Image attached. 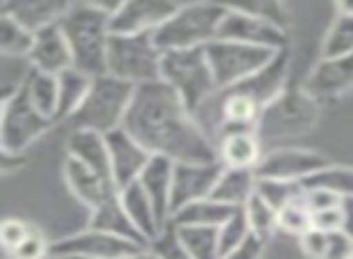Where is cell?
I'll return each mask as SVG.
<instances>
[{"label":"cell","instance_id":"1","mask_svg":"<svg viewBox=\"0 0 353 259\" xmlns=\"http://www.w3.org/2000/svg\"><path fill=\"white\" fill-rule=\"evenodd\" d=\"M123 128L150 155L172 162H221L213 138L162 80L136 88Z\"/></svg>","mask_w":353,"mask_h":259},{"label":"cell","instance_id":"2","mask_svg":"<svg viewBox=\"0 0 353 259\" xmlns=\"http://www.w3.org/2000/svg\"><path fill=\"white\" fill-rule=\"evenodd\" d=\"M119 3H70L59 22L73 54V68L99 78L107 73V51L112 39V15Z\"/></svg>","mask_w":353,"mask_h":259},{"label":"cell","instance_id":"3","mask_svg":"<svg viewBox=\"0 0 353 259\" xmlns=\"http://www.w3.org/2000/svg\"><path fill=\"white\" fill-rule=\"evenodd\" d=\"M162 83L174 90L194 117L218 95L206 49L167 51L162 56Z\"/></svg>","mask_w":353,"mask_h":259},{"label":"cell","instance_id":"4","mask_svg":"<svg viewBox=\"0 0 353 259\" xmlns=\"http://www.w3.org/2000/svg\"><path fill=\"white\" fill-rule=\"evenodd\" d=\"M228 6L216 3H189L179 6V10L155 32V44L162 54L184 49H203L221 35L223 17Z\"/></svg>","mask_w":353,"mask_h":259},{"label":"cell","instance_id":"5","mask_svg":"<svg viewBox=\"0 0 353 259\" xmlns=\"http://www.w3.org/2000/svg\"><path fill=\"white\" fill-rule=\"evenodd\" d=\"M322 117V104L303 88L288 85L269 107L261 112L256 133L261 141H281L312 131Z\"/></svg>","mask_w":353,"mask_h":259},{"label":"cell","instance_id":"6","mask_svg":"<svg viewBox=\"0 0 353 259\" xmlns=\"http://www.w3.org/2000/svg\"><path fill=\"white\" fill-rule=\"evenodd\" d=\"M136 95V85L123 83L114 75L104 73L92 80L85 102L68 119L73 128H90L97 133H109L114 128L123 126V119Z\"/></svg>","mask_w":353,"mask_h":259},{"label":"cell","instance_id":"7","mask_svg":"<svg viewBox=\"0 0 353 259\" xmlns=\"http://www.w3.org/2000/svg\"><path fill=\"white\" fill-rule=\"evenodd\" d=\"M162 51L152 35H112L107 73L136 88L162 80Z\"/></svg>","mask_w":353,"mask_h":259},{"label":"cell","instance_id":"8","mask_svg":"<svg viewBox=\"0 0 353 259\" xmlns=\"http://www.w3.org/2000/svg\"><path fill=\"white\" fill-rule=\"evenodd\" d=\"M51 128H54V122L46 119L32 104L25 85L15 97L3 102V112H0V153L25 155L27 148L34 146Z\"/></svg>","mask_w":353,"mask_h":259},{"label":"cell","instance_id":"9","mask_svg":"<svg viewBox=\"0 0 353 259\" xmlns=\"http://www.w3.org/2000/svg\"><path fill=\"white\" fill-rule=\"evenodd\" d=\"M203 49H206V59L211 64L218 93L242 83L250 75L259 73L264 66H269L276 59V51L261 49V46L240 44V41H225V39L211 41Z\"/></svg>","mask_w":353,"mask_h":259},{"label":"cell","instance_id":"10","mask_svg":"<svg viewBox=\"0 0 353 259\" xmlns=\"http://www.w3.org/2000/svg\"><path fill=\"white\" fill-rule=\"evenodd\" d=\"M148 249L133 240L119 238L102 230L85 228L80 233L65 235V238L51 242V257L61 259H133Z\"/></svg>","mask_w":353,"mask_h":259},{"label":"cell","instance_id":"11","mask_svg":"<svg viewBox=\"0 0 353 259\" xmlns=\"http://www.w3.org/2000/svg\"><path fill=\"white\" fill-rule=\"evenodd\" d=\"M218 39L261 46V49L276 51V54L288 49V32L276 27L271 20L261 17L259 12L247 6H228Z\"/></svg>","mask_w":353,"mask_h":259},{"label":"cell","instance_id":"12","mask_svg":"<svg viewBox=\"0 0 353 259\" xmlns=\"http://www.w3.org/2000/svg\"><path fill=\"white\" fill-rule=\"evenodd\" d=\"M332 165L324 153L305 151V148H274L264 153V160L256 167V180H285L305 182L319 170Z\"/></svg>","mask_w":353,"mask_h":259},{"label":"cell","instance_id":"13","mask_svg":"<svg viewBox=\"0 0 353 259\" xmlns=\"http://www.w3.org/2000/svg\"><path fill=\"white\" fill-rule=\"evenodd\" d=\"M223 170L225 167L221 162H174L170 213L174 215L184 206L208 199L213 194L216 182L221 180Z\"/></svg>","mask_w":353,"mask_h":259},{"label":"cell","instance_id":"14","mask_svg":"<svg viewBox=\"0 0 353 259\" xmlns=\"http://www.w3.org/2000/svg\"><path fill=\"white\" fill-rule=\"evenodd\" d=\"M176 3L170 0H128L119 3L112 15V35H155L174 12Z\"/></svg>","mask_w":353,"mask_h":259},{"label":"cell","instance_id":"15","mask_svg":"<svg viewBox=\"0 0 353 259\" xmlns=\"http://www.w3.org/2000/svg\"><path fill=\"white\" fill-rule=\"evenodd\" d=\"M303 88L319 104H334L353 90V54L339 59H319L305 78Z\"/></svg>","mask_w":353,"mask_h":259},{"label":"cell","instance_id":"16","mask_svg":"<svg viewBox=\"0 0 353 259\" xmlns=\"http://www.w3.org/2000/svg\"><path fill=\"white\" fill-rule=\"evenodd\" d=\"M104 138H107V148H109L112 177L119 189L138 182V177H141L143 170L148 167V162L152 160L150 153H148L123 126L104 133Z\"/></svg>","mask_w":353,"mask_h":259},{"label":"cell","instance_id":"17","mask_svg":"<svg viewBox=\"0 0 353 259\" xmlns=\"http://www.w3.org/2000/svg\"><path fill=\"white\" fill-rule=\"evenodd\" d=\"M63 180L68 184L70 194L78 201H83L90 211L102 206L107 199L119 194V186L112 177H102L94 170L85 167L83 162L73 160V157H65L63 162Z\"/></svg>","mask_w":353,"mask_h":259},{"label":"cell","instance_id":"18","mask_svg":"<svg viewBox=\"0 0 353 259\" xmlns=\"http://www.w3.org/2000/svg\"><path fill=\"white\" fill-rule=\"evenodd\" d=\"M30 64L34 70L41 73L59 75L63 70L73 68V54H70L68 39H65L61 25H51L46 30L34 35V46H32Z\"/></svg>","mask_w":353,"mask_h":259},{"label":"cell","instance_id":"19","mask_svg":"<svg viewBox=\"0 0 353 259\" xmlns=\"http://www.w3.org/2000/svg\"><path fill=\"white\" fill-rule=\"evenodd\" d=\"M68 10L70 3H59V0H10V3H0V15L12 17L17 25H22L32 35L51 25H59Z\"/></svg>","mask_w":353,"mask_h":259},{"label":"cell","instance_id":"20","mask_svg":"<svg viewBox=\"0 0 353 259\" xmlns=\"http://www.w3.org/2000/svg\"><path fill=\"white\" fill-rule=\"evenodd\" d=\"M261 143L264 141L256 131L223 133L216 141L218 160H221L223 167H232V170H256L259 162L264 160Z\"/></svg>","mask_w":353,"mask_h":259},{"label":"cell","instance_id":"21","mask_svg":"<svg viewBox=\"0 0 353 259\" xmlns=\"http://www.w3.org/2000/svg\"><path fill=\"white\" fill-rule=\"evenodd\" d=\"M172 172H174V162L167 157L152 155V160L148 162V167L143 170V175L138 177L143 191L148 194V199L155 206L157 220L162 228H167L172 220L170 213V201H172Z\"/></svg>","mask_w":353,"mask_h":259},{"label":"cell","instance_id":"22","mask_svg":"<svg viewBox=\"0 0 353 259\" xmlns=\"http://www.w3.org/2000/svg\"><path fill=\"white\" fill-rule=\"evenodd\" d=\"M65 153H68L65 157L83 162L97 175L112 177V162H109V148L104 133L90 131V128H73L68 133V141H65Z\"/></svg>","mask_w":353,"mask_h":259},{"label":"cell","instance_id":"23","mask_svg":"<svg viewBox=\"0 0 353 259\" xmlns=\"http://www.w3.org/2000/svg\"><path fill=\"white\" fill-rule=\"evenodd\" d=\"M119 196H121L123 209H126L128 218H131L133 225L138 228V233L148 240V244H152L160 238L165 228H162L160 220H157L155 206H152V201L148 199V194L143 191L141 182H133V184L119 189Z\"/></svg>","mask_w":353,"mask_h":259},{"label":"cell","instance_id":"24","mask_svg":"<svg viewBox=\"0 0 353 259\" xmlns=\"http://www.w3.org/2000/svg\"><path fill=\"white\" fill-rule=\"evenodd\" d=\"M88 228L102 230V233L119 235V238L133 240V242L150 247V244H148V240L143 238L141 233H138V228L133 225V220L128 218V213H126V209H123L121 196H119V194L112 196V199H107L102 206H97V209L90 211V223H88Z\"/></svg>","mask_w":353,"mask_h":259},{"label":"cell","instance_id":"25","mask_svg":"<svg viewBox=\"0 0 353 259\" xmlns=\"http://www.w3.org/2000/svg\"><path fill=\"white\" fill-rule=\"evenodd\" d=\"M256 182L259 180H256L254 170H232V167H225L208 199L232 206V209H245L247 201L256 194Z\"/></svg>","mask_w":353,"mask_h":259},{"label":"cell","instance_id":"26","mask_svg":"<svg viewBox=\"0 0 353 259\" xmlns=\"http://www.w3.org/2000/svg\"><path fill=\"white\" fill-rule=\"evenodd\" d=\"M300 247L307 259H353V238L343 230L322 233L312 228L300 238Z\"/></svg>","mask_w":353,"mask_h":259},{"label":"cell","instance_id":"27","mask_svg":"<svg viewBox=\"0 0 353 259\" xmlns=\"http://www.w3.org/2000/svg\"><path fill=\"white\" fill-rule=\"evenodd\" d=\"M237 209L225 204H218L213 199H203L196 201V204H189L184 206L182 211H176L172 215L170 223L176 225V228H182V225H196V228H223L228 220L235 215Z\"/></svg>","mask_w":353,"mask_h":259},{"label":"cell","instance_id":"28","mask_svg":"<svg viewBox=\"0 0 353 259\" xmlns=\"http://www.w3.org/2000/svg\"><path fill=\"white\" fill-rule=\"evenodd\" d=\"M92 80L88 73L78 68H68L63 73H59V114H56V124L68 122L75 112L80 109V104L85 102Z\"/></svg>","mask_w":353,"mask_h":259},{"label":"cell","instance_id":"29","mask_svg":"<svg viewBox=\"0 0 353 259\" xmlns=\"http://www.w3.org/2000/svg\"><path fill=\"white\" fill-rule=\"evenodd\" d=\"M176 238H179V242L184 244V249L192 254V259H223L221 228L182 225V228H176Z\"/></svg>","mask_w":353,"mask_h":259},{"label":"cell","instance_id":"30","mask_svg":"<svg viewBox=\"0 0 353 259\" xmlns=\"http://www.w3.org/2000/svg\"><path fill=\"white\" fill-rule=\"evenodd\" d=\"M27 93L30 99L46 119L56 124V114H59V75L41 73V70L32 68V75L27 80Z\"/></svg>","mask_w":353,"mask_h":259},{"label":"cell","instance_id":"31","mask_svg":"<svg viewBox=\"0 0 353 259\" xmlns=\"http://www.w3.org/2000/svg\"><path fill=\"white\" fill-rule=\"evenodd\" d=\"M305 189H327L341 199H353V167L329 165L303 182Z\"/></svg>","mask_w":353,"mask_h":259},{"label":"cell","instance_id":"32","mask_svg":"<svg viewBox=\"0 0 353 259\" xmlns=\"http://www.w3.org/2000/svg\"><path fill=\"white\" fill-rule=\"evenodd\" d=\"M245 215L250 220V228H252V235L259 238L261 242H269L279 230V211L264 201L259 194H254L250 201L245 204Z\"/></svg>","mask_w":353,"mask_h":259},{"label":"cell","instance_id":"33","mask_svg":"<svg viewBox=\"0 0 353 259\" xmlns=\"http://www.w3.org/2000/svg\"><path fill=\"white\" fill-rule=\"evenodd\" d=\"M348 54H353V15L336 12L322 39V59H339Z\"/></svg>","mask_w":353,"mask_h":259},{"label":"cell","instance_id":"34","mask_svg":"<svg viewBox=\"0 0 353 259\" xmlns=\"http://www.w3.org/2000/svg\"><path fill=\"white\" fill-rule=\"evenodd\" d=\"M34 35L27 32L22 25H17L12 17L0 15V54L15 56V59H30Z\"/></svg>","mask_w":353,"mask_h":259},{"label":"cell","instance_id":"35","mask_svg":"<svg viewBox=\"0 0 353 259\" xmlns=\"http://www.w3.org/2000/svg\"><path fill=\"white\" fill-rule=\"evenodd\" d=\"M279 230L295 235L298 240L312 230V211H310L307 201H305V194L279 211Z\"/></svg>","mask_w":353,"mask_h":259},{"label":"cell","instance_id":"36","mask_svg":"<svg viewBox=\"0 0 353 259\" xmlns=\"http://www.w3.org/2000/svg\"><path fill=\"white\" fill-rule=\"evenodd\" d=\"M3 88H0V99L8 102L10 97H15L22 88L27 85L32 75V64L30 59H15V56H3Z\"/></svg>","mask_w":353,"mask_h":259},{"label":"cell","instance_id":"37","mask_svg":"<svg viewBox=\"0 0 353 259\" xmlns=\"http://www.w3.org/2000/svg\"><path fill=\"white\" fill-rule=\"evenodd\" d=\"M256 194L269 201L276 211L288 206L290 201L300 199L305 194L303 182H285V180H259L256 182Z\"/></svg>","mask_w":353,"mask_h":259},{"label":"cell","instance_id":"38","mask_svg":"<svg viewBox=\"0 0 353 259\" xmlns=\"http://www.w3.org/2000/svg\"><path fill=\"white\" fill-rule=\"evenodd\" d=\"M250 238H252V228H250V220H247V215H245V209H237L235 215L221 228L223 259H225L228 254L235 252V249H240Z\"/></svg>","mask_w":353,"mask_h":259},{"label":"cell","instance_id":"39","mask_svg":"<svg viewBox=\"0 0 353 259\" xmlns=\"http://www.w3.org/2000/svg\"><path fill=\"white\" fill-rule=\"evenodd\" d=\"M37 230V225H32L30 220L25 218H6L3 225H0V240H3V249L12 252L20 242H25L32 233Z\"/></svg>","mask_w":353,"mask_h":259},{"label":"cell","instance_id":"40","mask_svg":"<svg viewBox=\"0 0 353 259\" xmlns=\"http://www.w3.org/2000/svg\"><path fill=\"white\" fill-rule=\"evenodd\" d=\"M51 254V242L44 238L39 228L25 240V242L17 244L12 252H8V259H46Z\"/></svg>","mask_w":353,"mask_h":259},{"label":"cell","instance_id":"41","mask_svg":"<svg viewBox=\"0 0 353 259\" xmlns=\"http://www.w3.org/2000/svg\"><path fill=\"white\" fill-rule=\"evenodd\" d=\"M150 249L160 254L162 259H192V254L184 249V244L176 238V228L172 223L162 230V235L150 244Z\"/></svg>","mask_w":353,"mask_h":259},{"label":"cell","instance_id":"42","mask_svg":"<svg viewBox=\"0 0 353 259\" xmlns=\"http://www.w3.org/2000/svg\"><path fill=\"white\" fill-rule=\"evenodd\" d=\"M305 201H307L312 213H317V211L339 209V206L343 204L341 196L332 194V191H327V189H305Z\"/></svg>","mask_w":353,"mask_h":259},{"label":"cell","instance_id":"43","mask_svg":"<svg viewBox=\"0 0 353 259\" xmlns=\"http://www.w3.org/2000/svg\"><path fill=\"white\" fill-rule=\"evenodd\" d=\"M343 225V213L341 206L339 209H329V211H317L312 213V228L322 230V233H336Z\"/></svg>","mask_w":353,"mask_h":259},{"label":"cell","instance_id":"44","mask_svg":"<svg viewBox=\"0 0 353 259\" xmlns=\"http://www.w3.org/2000/svg\"><path fill=\"white\" fill-rule=\"evenodd\" d=\"M264 249H266V242H261L259 238L252 235L240 249H235L232 254H228L225 259H264Z\"/></svg>","mask_w":353,"mask_h":259},{"label":"cell","instance_id":"45","mask_svg":"<svg viewBox=\"0 0 353 259\" xmlns=\"http://www.w3.org/2000/svg\"><path fill=\"white\" fill-rule=\"evenodd\" d=\"M0 160H3V175H12L25 165V155H12V153H0Z\"/></svg>","mask_w":353,"mask_h":259},{"label":"cell","instance_id":"46","mask_svg":"<svg viewBox=\"0 0 353 259\" xmlns=\"http://www.w3.org/2000/svg\"><path fill=\"white\" fill-rule=\"evenodd\" d=\"M341 213H343V225H341V230L348 235V238H353V199H343Z\"/></svg>","mask_w":353,"mask_h":259},{"label":"cell","instance_id":"47","mask_svg":"<svg viewBox=\"0 0 353 259\" xmlns=\"http://www.w3.org/2000/svg\"><path fill=\"white\" fill-rule=\"evenodd\" d=\"M336 12H343V15H353V3H351V0H341V3H336Z\"/></svg>","mask_w":353,"mask_h":259},{"label":"cell","instance_id":"48","mask_svg":"<svg viewBox=\"0 0 353 259\" xmlns=\"http://www.w3.org/2000/svg\"><path fill=\"white\" fill-rule=\"evenodd\" d=\"M133 259H162V257L157 252H152L150 247H148V249H143V252L138 254V257H133Z\"/></svg>","mask_w":353,"mask_h":259},{"label":"cell","instance_id":"49","mask_svg":"<svg viewBox=\"0 0 353 259\" xmlns=\"http://www.w3.org/2000/svg\"><path fill=\"white\" fill-rule=\"evenodd\" d=\"M46 259H61V257H51V254H49V257H46Z\"/></svg>","mask_w":353,"mask_h":259}]
</instances>
